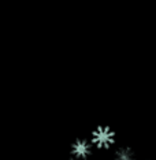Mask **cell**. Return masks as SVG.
Segmentation results:
<instances>
[{"label": "cell", "mask_w": 156, "mask_h": 160, "mask_svg": "<svg viewBox=\"0 0 156 160\" xmlns=\"http://www.w3.org/2000/svg\"><path fill=\"white\" fill-rule=\"evenodd\" d=\"M92 147H93L92 141H88V140H85V138H79L71 147L73 158L77 160L86 159L90 155V152H92Z\"/></svg>", "instance_id": "cell-2"}, {"label": "cell", "mask_w": 156, "mask_h": 160, "mask_svg": "<svg viewBox=\"0 0 156 160\" xmlns=\"http://www.w3.org/2000/svg\"><path fill=\"white\" fill-rule=\"evenodd\" d=\"M70 160H77V159H74V158H71V159H70Z\"/></svg>", "instance_id": "cell-4"}, {"label": "cell", "mask_w": 156, "mask_h": 160, "mask_svg": "<svg viewBox=\"0 0 156 160\" xmlns=\"http://www.w3.org/2000/svg\"><path fill=\"white\" fill-rule=\"evenodd\" d=\"M92 144L97 148H108L110 145L114 144L115 141V134L110 127H97L93 132L92 138H90Z\"/></svg>", "instance_id": "cell-1"}, {"label": "cell", "mask_w": 156, "mask_h": 160, "mask_svg": "<svg viewBox=\"0 0 156 160\" xmlns=\"http://www.w3.org/2000/svg\"><path fill=\"white\" fill-rule=\"evenodd\" d=\"M115 160H134V153L128 147L118 148L115 152Z\"/></svg>", "instance_id": "cell-3"}]
</instances>
